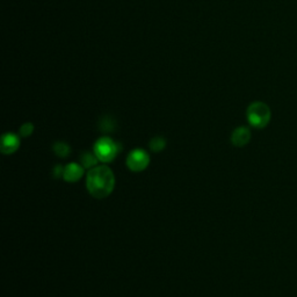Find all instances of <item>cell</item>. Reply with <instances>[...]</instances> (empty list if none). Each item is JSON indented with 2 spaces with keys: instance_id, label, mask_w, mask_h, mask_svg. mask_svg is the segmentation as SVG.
<instances>
[{
  "instance_id": "1",
  "label": "cell",
  "mask_w": 297,
  "mask_h": 297,
  "mask_svg": "<svg viewBox=\"0 0 297 297\" xmlns=\"http://www.w3.org/2000/svg\"><path fill=\"white\" fill-rule=\"evenodd\" d=\"M87 191L96 198L109 197L115 187V175L113 171L106 165H98L87 172Z\"/></svg>"
},
{
  "instance_id": "13",
  "label": "cell",
  "mask_w": 297,
  "mask_h": 297,
  "mask_svg": "<svg viewBox=\"0 0 297 297\" xmlns=\"http://www.w3.org/2000/svg\"><path fill=\"white\" fill-rule=\"evenodd\" d=\"M52 174H53V178H56V179L63 178V174H64V167H63L62 165L55 166L52 170Z\"/></svg>"
},
{
  "instance_id": "11",
  "label": "cell",
  "mask_w": 297,
  "mask_h": 297,
  "mask_svg": "<svg viewBox=\"0 0 297 297\" xmlns=\"http://www.w3.org/2000/svg\"><path fill=\"white\" fill-rule=\"evenodd\" d=\"M148 147H150L151 151H153V152H160V151L165 148L166 141L163 137H160V136H156V137H153L150 141Z\"/></svg>"
},
{
  "instance_id": "10",
  "label": "cell",
  "mask_w": 297,
  "mask_h": 297,
  "mask_svg": "<svg viewBox=\"0 0 297 297\" xmlns=\"http://www.w3.org/2000/svg\"><path fill=\"white\" fill-rule=\"evenodd\" d=\"M116 122L112 116H103L99 122V129L103 132H112L115 130Z\"/></svg>"
},
{
  "instance_id": "9",
  "label": "cell",
  "mask_w": 297,
  "mask_h": 297,
  "mask_svg": "<svg viewBox=\"0 0 297 297\" xmlns=\"http://www.w3.org/2000/svg\"><path fill=\"white\" fill-rule=\"evenodd\" d=\"M52 151L57 157L66 158L70 156L71 148L70 145L65 143V142H56V143L52 145Z\"/></svg>"
},
{
  "instance_id": "12",
  "label": "cell",
  "mask_w": 297,
  "mask_h": 297,
  "mask_svg": "<svg viewBox=\"0 0 297 297\" xmlns=\"http://www.w3.org/2000/svg\"><path fill=\"white\" fill-rule=\"evenodd\" d=\"M19 132H20L21 137H29V136L34 132L33 123H30V122L24 123V124L20 127V130H19Z\"/></svg>"
},
{
  "instance_id": "7",
  "label": "cell",
  "mask_w": 297,
  "mask_h": 297,
  "mask_svg": "<svg viewBox=\"0 0 297 297\" xmlns=\"http://www.w3.org/2000/svg\"><path fill=\"white\" fill-rule=\"evenodd\" d=\"M251 141V131L246 127H238L233 130L231 135V143L236 148H243Z\"/></svg>"
},
{
  "instance_id": "8",
  "label": "cell",
  "mask_w": 297,
  "mask_h": 297,
  "mask_svg": "<svg viewBox=\"0 0 297 297\" xmlns=\"http://www.w3.org/2000/svg\"><path fill=\"white\" fill-rule=\"evenodd\" d=\"M79 160H80V164L84 166V169L88 170L98 166V163L100 162L94 152H83L79 157Z\"/></svg>"
},
{
  "instance_id": "5",
  "label": "cell",
  "mask_w": 297,
  "mask_h": 297,
  "mask_svg": "<svg viewBox=\"0 0 297 297\" xmlns=\"http://www.w3.org/2000/svg\"><path fill=\"white\" fill-rule=\"evenodd\" d=\"M20 148V138L13 132H7L4 134L1 137V144L0 148L4 154H12L14 153L18 148Z\"/></svg>"
},
{
  "instance_id": "3",
  "label": "cell",
  "mask_w": 297,
  "mask_h": 297,
  "mask_svg": "<svg viewBox=\"0 0 297 297\" xmlns=\"http://www.w3.org/2000/svg\"><path fill=\"white\" fill-rule=\"evenodd\" d=\"M121 150V144L116 143L115 141L110 137H107V136L99 138L93 147V152L96 153L98 159L103 164L113 162Z\"/></svg>"
},
{
  "instance_id": "6",
  "label": "cell",
  "mask_w": 297,
  "mask_h": 297,
  "mask_svg": "<svg viewBox=\"0 0 297 297\" xmlns=\"http://www.w3.org/2000/svg\"><path fill=\"white\" fill-rule=\"evenodd\" d=\"M84 166L79 165L75 163H70L64 167V174H63V179L66 182H77L83 178L84 175Z\"/></svg>"
},
{
  "instance_id": "4",
  "label": "cell",
  "mask_w": 297,
  "mask_h": 297,
  "mask_svg": "<svg viewBox=\"0 0 297 297\" xmlns=\"http://www.w3.org/2000/svg\"><path fill=\"white\" fill-rule=\"evenodd\" d=\"M150 164V156L143 148H135L127 157V166L132 172H142Z\"/></svg>"
},
{
  "instance_id": "2",
  "label": "cell",
  "mask_w": 297,
  "mask_h": 297,
  "mask_svg": "<svg viewBox=\"0 0 297 297\" xmlns=\"http://www.w3.org/2000/svg\"><path fill=\"white\" fill-rule=\"evenodd\" d=\"M246 118L252 127L255 129H264L271 121L272 113L270 107L261 101H254L248 107Z\"/></svg>"
}]
</instances>
